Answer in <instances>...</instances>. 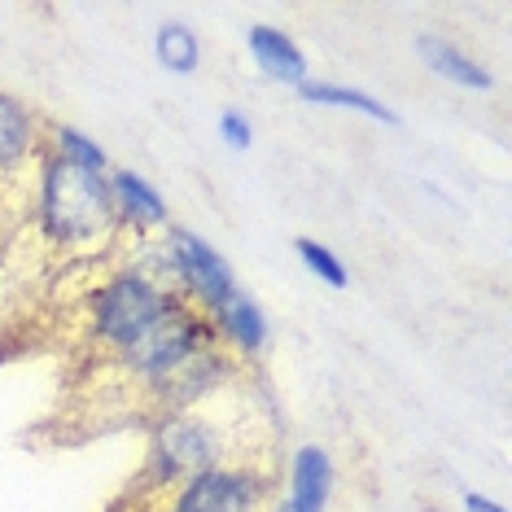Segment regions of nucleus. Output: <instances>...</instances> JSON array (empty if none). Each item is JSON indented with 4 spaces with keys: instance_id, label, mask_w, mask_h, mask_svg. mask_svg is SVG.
<instances>
[{
    "instance_id": "nucleus-1",
    "label": "nucleus",
    "mask_w": 512,
    "mask_h": 512,
    "mask_svg": "<svg viewBox=\"0 0 512 512\" xmlns=\"http://www.w3.org/2000/svg\"><path fill=\"white\" fill-rule=\"evenodd\" d=\"M36 219H40L44 241H53L57 250H97L123 232L106 176L79 171L53 154L40 167Z\"/></svg>"
},
{
    "instance_id": "nucleus-2",
    "label": "nucleus",
    "mask_w": 512,
    "mask_h": 512,
    "mask_svg": "<svg viewBox=\"0 0 512 512\" xmlns=\"http://www.w3.org/2000/svg\"><path fill=\"white\" fill-rule=\"evenodd\" d=\"M176 302H184L180 294L154 285L149 276H141L136 267H119L106 281L88 294V337L101 342L106 351H123L127 342H136L149 324H158Z\"/></svg>"
},
{
    "instance_id": "nucleus-3",
    "label": "nucleus",
    "mask_w": 512,
    "mask_h": 512,
    "mask_svg": "<svg viewBox=\"0 0 512 512\" xmlns=\"http://www.w3.org/2000/svg\"><path fill=\"white\" fill-rule=\"evenodd\" d=\"M215 342L219 337H215L211 316H202V311L189 307V302H176V307H171L158 324H149L136 342H127L123 351H114V364L123 368L127 381L154 390L162 377H171V372L184 364V359H193L197 351H206V346H215Z\"/></svg>"
},
{
    "instance_id": "nucleus-4",
    "label": "nucleus",
    "mask_w": 512,
    "mask_h": 512,
    "mask_svg": "<svg viewBox=\"0 0 512 512\" xmlns=\"http://www.w3.org/2000/svg\"><path fill=\"white\" fill-rule=\"evenodd\" d=\"M228 456V442L206 416H162L149 442V486H180L184 477L219 469Z\"/></svg>"
},
{
    "instance_id": "nucleus-5",
    "label": "nucleus",
    "mask_w": 512,
    "mask_h": 512,
    "mask_svg": "<svg viewBox=\"0 0 512 512\" xmlns=\"http://www.w3.org/2000/svg\"><path fill=\"white\" fill-rule=\"evenodd\" d=\"M162 246H167L171 263H176V289L180 298L197 307L202 316H215L224 302L237 294V281H232V267L219 259V254L206 246L202 237H193L189 228L167 224L162 232Z\"/></svg>"
},
{
    "instance_id": "nucleus-6",
    "label": "nucleus",
    "mask_w": 512,
    "mask_h": 512,
    "mask_svg": "<svg viewBox=\"0 0 512 512\" xmlns=\"http://www.w3.org/2000/svg\"><path fill=\"white\" fill-rule=\"evenodd\" d=\"M267 495V477L246 464H219V469L193 473L171 486L167 512H259Z\"/></svg>"
},
{
    "instance_id": "nucleus-7",
    "label": "nucleus",
    "mask_w": 512,
    "mask_h": 512,
    "mask_svg": "<svg viewBox=\"0 0 512 512\" xmlns=\"http://www.w3.org/2000/svg\"><path fill=\"white\" fill-rule=\"evenodd\" d=\"M106 184H110V202H114V215H119V228L149 232V228L167 224V202H162L154 184H145L136 171H127V167L110 171Z\"/></svg>"
},
{
    "instance_id": "nucleus-8",
    "label": "nucleus",
    "mask_w": 512,
    "mask_h": 512,
    "mask_svg": "<svg viewBox=\"0 0 512 512\" xmlns=\"http://www.w3.org/2000/svg\"><path fill=\"white\" fill-rule=\"evenodd\" d=\"M215 337L237 355H259L267 346V320L246 294H232L224 307L211 316Z\"/></svg>"
},
{
    "instance_id": "nucleus-9",
    "label": "nucleus",
    "mask_w": 512,
    "mask_h": 512,
    "mask_svg": "<svg viewBox=\"0 0 512 512\" xmlns=\"http://www.w3.org/2000/svg\"><path fill=\"white\" fill-rule=\"evenodd\" d=\"M40 145V123L22 101H14L9 92H0V176H14V171L36 154Z\"/></svg>"
},
{
    "instance_id": "nucleus-10",
    "label": "nucleus",
    "mask_w": 512,
    "mask_h": 512,
    "mask_svg": "<svg viewBox=\"0 0 512 512\" xmlns=\"http://www.w3.org/2000/svg\"><path fill=\"white\" fill-rule=\"evenodd\" d=\"M250 57L259 62L263 75H272L276 84H307V57L285 31L276 27H250Z\"/></svg>"
},
{
    "instance_id": "nucleus-11",
    "label": "nucleus",
    "mask_w": 512,
    "mask_h": 512,
    "mask_svg": "<svg viewBox=\"0 0 512 512\" xmlns=\"http://www.w3.org/2000/svg\"><path fill=\"white\" fill-rule=\"evenodd\" d=\"M333 486V460L320 447H302L294 456V491H289V512H324Z\"/></svg>"
},
{
    "instance_id": "nucleus-12",
    "label": "nucleus",
    "mask_w": 512,
    "mask_h": 512,
    "mask_svg": "<svg viewBox=\"0 0 512 512\" xmlns=\"http://www.w3.org/2000/svg\"><path fill=\"white\" fill-rule=\"evenodd\" d=\"M416 53L425 57L429 71L442 75V79H451V84H460V88H469V92H486V88H491V75H486L482 66L473 62V57H464L456 44H447V40H438V36H421V40H416Z\"/></svg>"
},
{
    "instance_id": "nucleus-13",
    "label": "nucleus",
    "mask_w": 512,
    "mask_h": 512,
    "mask_svg": "<svg viewBox=\"0 0 512 512\" xmlns=\"http://www.w3.org/2000/svg\"><path fill=\"white\" fill-rule=\"evenodd\" d=\"M302 92V101H316V106H337V110H359V114H368V119H377V123H399V114L386 110L377 97H368V92H359V88H342V84H298Z\"/></svg>"
},
{
    "instance_id": "nucleus-14",
    "label": "nucleus",
    "mask_w": 512,
    "mask_h": 512,
    "mask_svg": "<svg viewBox=\"0 0 512 512\" xmlns=\"http://www.w3.org/2000/svg\"><path fill=\"white\" fill-rule=\"evenodd\" d=\"M154 53L167 71L193 75L197 62H202V40H197L184 22H167V27H158V36H154Z\"/></svg>"
},
{
    "instance_id": "nucleus-15",
    "label": "nucleus",
    "mask_w": 512,
    "mask_h": 512,
    "mask_svg": "<svg viewBox=\"0 0 512 512\" xmlns=\"http://www.w3.org/2000/svg\"><path fill=\"white\" fill-rule=\"evenodd\" d=\"M53 158L71 162V167H79V171H97V176L110 171L106 149L92 141V136L79 132V127H53Z\"/></svg>"
},
{
    "instance_id": "nucleus-16",
    "label": "nucleus",
    "mask_w": 512,
    "mask_h": 512,
    "mask_svg": "<svg viewBox=\"0 0 512 512\" xmlns=\"http://www.w3.org/2000/svg\"><path fill=\"white\" fill-rule=\"evenodd\" d=\"M294 250H298V259L307 263V272L311 276H320L324 285H333V289H346V281H351V276H346V263L337 259L333 250H324L320 241H311V237H298L294 241Z\"/></svg>"
},
{
    "instance_id": "nucleus-17",
    "label": "nucleus",
    "mask_w": 512,
    "mask_h": 512,
    "mask_svg": "<svg viewBox=\"0 0 512 512\" xmlns=\"http://www.w3.org/2000/svg\"><path fill=\"white\" fill-rule=\"evenodd\" d=\"M219 136L232 145V149H250L254 145V127L246 114H237V110H224L219 114Z\"/></svg>"
},
{
    "instance_id": "nucleus-18",
    "label": "nucleus",
    "mask_w": 512,
    "mask_h": 512,
    "mask_svg": "<svg viewBox=\"0 0 512 512\" xmlns=\"http://www.w3.org/2000/svg\"><path fill=\"white\" fill-rule=\"evenodd\" d=\"M464 512H508V508H499V504H491V499H482V495H464Z\"/></svg>"
},
{
    "instance_id": "nucleus-19",
    "label": "nucleus",
    "mask_w": 512,
    "mask_h": 512,
    "mask_svg": "<svg viewBox=\"0 0 512 512\" xmlns=\"http://www.w3.org/2000/svg\"><path fill=\"white\" fill-rule=\"evenodd\" d=\"M276 512H289V504H281V508H276Z\"/></svg>"
}]
</instances>
